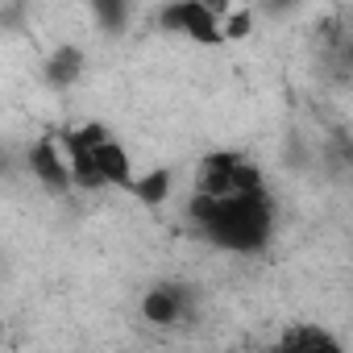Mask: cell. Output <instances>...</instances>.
<instances>
[{
    "label": "cell",
    "instance_id": "9c48e42d",
    "mask_svg": "<svg viewBox=\"0 0 353 353\" xmlns=\"http://www.w3.org/2000/svg\"><path fill=\"white\" fill-rule=\"evenodd\" d=\"M170 183H174V179H170V170H166V166H154V170H145V174H133L125 192H133V200H141V204L158 208V204H166Z\"/></svg>",
    "mask_w": 353,
    "mask_h": 353
},
{
    "label": "cell",
    "instance_id": "30bf717a",
    "mask_svg": "<svg viewBox=\"0 0 353 353\" xmlns=\"http://www.w3.org/2000/svg\"><path fill=\"white\" fill-rule=\"evenodd\" d=\"M92 5V17L108 30V34H121L125 17H129V0H88Z\"/></svg>",
    "mask_w": 353,
    "mask_h": 353
},
{
    "label": "cell",
    "instance_id": "52a82bcc",
    "mask_svg": "<svg viewBox=\"0 0 353 353\" xmlns=\"http://www.w3.org/2000/svg\"><path fill=\"white\" fill-rule=\"evenodd\" d=\"M83 75V50L79 46H59L46 59V83L50 88H75Z\"/></svg>",
    "mask_w": 353,
    "mask_h": 353
},
{
    "label": "cell",
    "instance_id": "8992f818",
    "mask_svg": "<svg viewBox=\"0 0 353 353\" xmlns=\"http://www.w3.org/2000/svg\"><path fill=\"white\" fill-rule=\"evenodd\" d=\"M192 303H196V295L183 283H158L141 295V316L158 328H170V324H183L192 316Z\"/></svg>",
    "mask_w": 353,
    "mask_h": 353
},
{
    "label": "cell",
    "instance_id": "3957f363",
    "mask_svg": "<svg viewBox=\"0 0 353 353\" xmlns=\"http://www.w3.org/2000/svg\"><path fill=\"white\" fill-rule=\"evenodd\" d=\"M266 179L258 162H250L245 154H204L192 179V196H208V200H225V196H245V192H262Z\"/></svg>",
    "mask_w": 353,
    "mask_h": 353
},
{
    "label": "cell",
    "instance_id": "277c9868",
    "mask_svg": "<svg viewBox=\"0 0 353 353\" xmlns=\"http://www.w3.org/2000/svg\"><path fill=\"white\" fill-rule=\"evenodd\" d=\"M158 26L196 46H225V13L212 0H166L158 9Z\"/></svg>",
    "mask_w": 353,
    "mask_h": 353
},
{
    "label": "cell",
    "instance_id": "6da1fadb",
    "mask_svg": "<svg viewBox=\"0 0 353 353\" xmlns=\"http://www.w3.org/2000/svg\"><path fill=\"white\" fill-rule=\"evenodd\" d=\"M192 221L196 229L225 254H258L270 245L274 233V200L270 192H245V196H192Z\"/></svg>",
    "mask_w": 353,
    "mask_h": 353
},
{
    "label": "cell",
    "instance_id": "8fae6325",
    "mask_svg": "<svg viewBox=\"0 0 353 353\" xmlns=\"http://www.w3.org/2000/svg\"><path fill=\"white\" fill-rule=\"evenodd\" d=\"M254 30V13L250 9H229L225 13V42H241Z\"/></svg>",
    "mask_w": 353,
    "mask_h": 353
},
{
    "label": "cell",
    "instance_id": "7a4b0ae2",
    "mask_svg": "<svg viewBox=\"0 0 353 353\" xmlns=\"http://www.w3.org/2000/svg\"><path fill=\"white\" fill-rule=\"evenodd\" d=\"M63 145H67V158H71V170H75V183L79 188H129L133 179V154L108 133V125L100 121H83V125H71L59 133Z\"/></svg>",
    "mask_w": 353,
    "mask_h": 353
},
{
    "label": "cell",
    "instance_id": "5b68a950",
    "mask_svg": "<svg viewBox=\"0 0 353 353\" xmlns=\"http://www.w3.org/2000/svg\"><path fill=\"white\" fill-rule=\"evenodd\" d=\"M26 166H30V174L46 192H71V188H79L75 183V170H71V158H67V145H63L59 133L38 137L30 145V154H26Z\"/></svg>",
    "mask_w": 353,
    "mask_h": 353
},
{
    "label": "cell",
    "instance_id": "ba28073f",
    "mask_svg": "<svg viewBox=\"0 0 353 353\" xmlns=\"http://www.w3.org/2000/svg\"><path fill=\"white\" fill-rule=\"evenodd\" d=\"M279 349H320V353H328V349H341V336L320 328V324H291L279 336Z\"/></svg>",
    "mask_w": 353,
    "mask_h": 353
}]
</instances>
